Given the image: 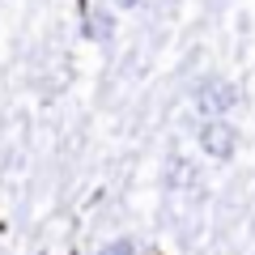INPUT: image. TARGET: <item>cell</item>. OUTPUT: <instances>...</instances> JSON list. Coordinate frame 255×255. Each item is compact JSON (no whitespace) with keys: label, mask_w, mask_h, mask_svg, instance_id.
I'll list each match as a JSON object with an SVG mask.
<instances>
[{"label":"cell","mask_w":255,"mask_h":255,"mask_svg":"<svg viewBox=\"0 0 255 255\" xmlns=\"http://www.w3.org/2000/svg\"><path fill=\"white\" fill-rule=\"evenodd\" d=\"M191 98H196V111L204 119H226V111L238 107V85L226 81V77H204Z\"/></svg>","instance_id":"1"},{"label":"cell","mask_w":255,"mask_h":255,"mask_svg":"<svg viewBox=\"0 0 255 255\" xmlns=\"http://www.w3.org/2000/svg\"><path fill=\"white\" fill-rule=\"evenodd\" d=\"M243 145V132H238L230 119H204L200 124V149L213 157V162H230Z\"/></svg>","instance_id":"2"},{"label":"cell","mask_w":255,"mask_h":255,"mask_svg":"<svg viewBox=\"0 0 255 255\" xmlns=\"http://www.w3.org/2000/svg\"><path fill=\"white\" fill-rule=\"evenodd\" d=\"M98 255H136V243H132V238H115V243H107Z\"/></svg>","instance_id":"3"}]
</instances>
